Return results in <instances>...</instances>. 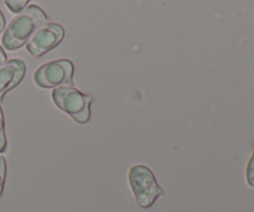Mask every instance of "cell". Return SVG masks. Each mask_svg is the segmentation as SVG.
<instances>
[{
  "label": "cell",
  "mask_w": 254,
  "mask_h": 212,
  "mask_svg": "<svg viewBox=\"0 0 254 212\" xmlns=\"http://www.w3.org/2000/svg\"><path fill=\"white\" fill-rule=\"evenodd\" d=\"M246 181L251 188H254V144L252 149V155L248 160L247 168H246Z\"/></svg>",
  "instance_id": "9"
},
{
  "label": "cell",
  "mask_w": 254,
  "mask_h": 212,
  "mask_svg": "<svg viewBox=\"0 0 254 212\" xmlns=\"http://www.w3.org/2000/svg\"><path fill=\"white\" fill-rule=\"evenodd\" d=\"M47 22V16L41 7L37 5H30L25 7L11 20L7 29L2 35V45L9 51L24 46L32 35Z\"/></svg>",
  "instance_id": "1"
},
{
  "label": "cell",
  "mask_w": 254,
  "mask_h": 212,
  "mask_svg": "<svg viewBox=\"0 0 254 212\" xmlns=\"http://www.w3.org/2000/svg\"><path fill=\"white\" fill-rule=\"evenodd\" d=\"M7 149L6 134H5V122L4 114H2L1 106H0V153H5Z\"/></svg>",
  "instance_id": "8"
},
{
  "label": "cell",
  "mask_w": 254,
  "mask_h": 212,
  "mask_svg": "<svg viewBox=\"0 0 254 212\" xmlns=\"http://www.w3.org/2000/svg\"><path fill=\"white\" fill-rule=\"evenodd\" d=\"M5 62H6V54H5L4 49L0 46V66H2Z\"/></svg>",
  "instance_id": "11"
},
{
  "label": "cell",
  "mask_w": 254,
  "mask_h": 212,
  "mask_svg": "<svg viewBox=\"0 0 254 212\" xmlns=\"http://www.w3.org/2000/svg\"><path fill=\"white\" fill-rule=\"evenodd\" d=\"M74 66L71 60L60 59L44 64L35 71L34 82L41 88L73 86Z\"/></svg>",
  "instance_id": "4"
},
{
  "label": "cell",
  "mask_w": 254,
  "mask_h": 212,
  "mask_svg": "<svg viewBox=\"0 0 254 212\" xmlns=\"http://www.w3.org/2000/svg\"><path fill=\"white\" fill-rule=\"evenodd\" d=\"M6 159L2 155H0V196L2 195L5 186V179H6Z\"/></svg>",
  "instance_id": "10"
},
{
  "label": "cell",
  "mask_w": 254,
  "mask_h": 212,
  "mask_svg": "<svg viewBox=\"0 0 254 212\" xmlns=\"http://www.w3.org/2000/svg\"><path fill=\"white\" fill-rule=\"evenodd\" d=\"M129 185L136 204L141 209H149L160 196L165 195V190L159 185L150 168L143 164H136L129 169Z\"/></svg>",
  "instance_id": "2"
},
{
  "label": "cell",
  "mask_w": 254,
  "mask_h": 212,
  "mask_svg": "<svg viewBox=\"0 0 254 212\" xmlns=\"http://www.w3.org/2000/svg\"><path fill=\"white\" fill-rule=\"evenodd\" d=\"M26 72V65L22 60L12 59L0 66V101L5 94L22 81Z\"/></svg>",
  "instance_id": "6"
},
{
  "label": "cell",
  "mask_w": 254,
  "mask_h": 212,
  "mask_svg": "<svg viewBox=\"0 0 254 212\" xmlns=\"http://www.w3.org/2000/svg\"><path fill=\"white\" fill-rule=\"evenodd\" d=\"M55 106L69 114L79 124L88 123L91 119V103L93 97L82 93L73 86L56 87L51 93Z\"/></svg>",
  "instance_id": "3"
},
{
  "label": "cell",
  "mask_w": 254,
  "mask_h": 212,
  "mask_svg": "<svg viewBox=\"0 0 254 212\" xmlns=\"http://www.w3.org/2000/svg\"><path fill=\"white\" fill-rule=\"evenodd\" d=\"M64 37V30L61 25L56 22L45 24L26 42V50L32 56H44L46 52L55 49Z\"/></svg>",
  "instance_id": "5"
},
{
  "label": "cell",
  "mask_w": 254,
  "mask_h": 212,
  "mask_svg": "<svg viewBox=\"0 0 254 212\" xmlns=\"http://www.w3.org/2000/svg\"><path fill=\"white\" fill-rule=\"evenodd\" d=\"M29 1L30 0H4L7 9H9L11 12H14V14H19V12H21L22 10L27 6Z\"/></svg>",
  "instance_id": "7"
},
{
  "label": "cell",
  "mask_w": 254,
  "mask_h": 212,
  "mask_svg": "<svg viewBox=\"0 0 254 212\" xmlns=\"http://www.w3.org/2000/svg\"><path fill=\"white\" fill-rule=\"evenodd\" d=\"M5 24H6V22H5V17L4 15H2L1 10H0V34L5 30Z\"/></svg>",
  "instance_id": "12"
}]
</instances>
